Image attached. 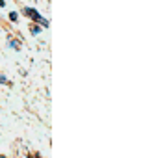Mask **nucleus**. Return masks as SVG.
Listing matches in <instances>:
<instances>
[{
	"mask_svg": "<svg viewBox=\"0 0 152 158\" xmlns=\"http://www.w3.org/2000/svg\"><path fill=\"white\" fill-rule=\"evenodd\" d=\"M24 13H26L28 17H32L34 21H37V23H41V24H45V26L48 24V23H46V21H45V19H43V17H41V15H39V13H37L35 10H32V8H26V10H24Z\"/></svg>",
	"mask_w": 152,
	"mask_h": 158,
	"instance_id": "nucleus-1",
	"label": "nucleus"
},
{
	"mask_svg": "<svg viewBox=\"0 0 152 158\" xmlns=\"http://www.w3.org/2000/svg\"><path fill=\"white\" fill-rule=\"evenodd\" d=\"M0 158H6V156H0Z\"/></svg>",
	"mask_w": 152,
	"mask_h": 158,
	"instance_id": "nucleus-2",
	"label": "nucleus"
}]
</instances>
